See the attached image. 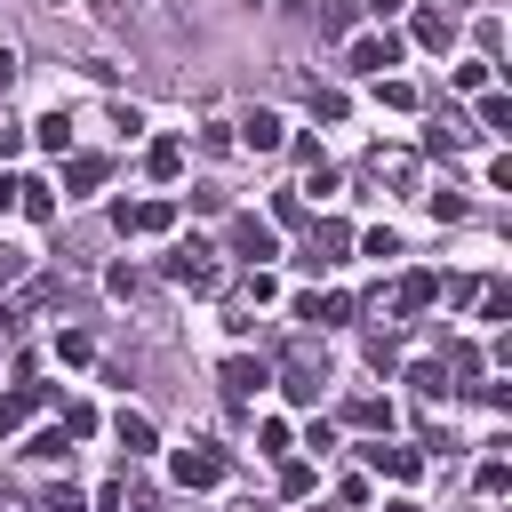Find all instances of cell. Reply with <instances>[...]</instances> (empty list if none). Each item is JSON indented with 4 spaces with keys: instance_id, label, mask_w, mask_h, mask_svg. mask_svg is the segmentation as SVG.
Here are the masks:
<instances>
[{
    "instance_id": "1",
    "label": "cell",
    "mask_w": 512,
    "mask_h": 512,
    "mask_svg": "<svg viewBox=\"0 0 512 512\" xmlns=\"http://www.w3.org/2000/svg\"><path fill=\"white\" fill-rule=\"evenodd\" d=\"M320 384H328V360H320L312 344H296V352H288V384H280V392H288V400H320Z\"/></svg>"
},
{
    "instance_id": "2",
    "label": "cell",
    "mask_w": 512,
    "mask_h": 512,
    "mask_svg": "<svg viewBox=\"0 0 512 512\" xmlns=\"http://www.w3.org/2000/svg\"><path fill=\"white\" fill-rule=\"evenodd\" d=\"M168 280H184V288H216V248H200V240H184V248L168 256Z\"/></svg>"
},
{
    "instance_id": "3",
    "label": "cell",
    "mask_w": 512,
    "mask_h": 512,
    "mask_svg": "<svg viewBox=\"0 0 512 512\" xmlns=\"http://www.w3.org/2000/svg\"><path fill=\"white\" fill-rule=\"evenodd\" d=\"M176 480H184V488H216V480H224V456L192 440V448H176Z\"/></svg>"
},
{
    "instance_id": "4",
    "label": "cell",
    "mask_w": 512,
    "mask_h": 512,
    "mask_svg": "<svg viewBox=\"0 0 512 512\" xmlns=\"http://www.w3.org/2000/svg\"><path fill=\"white\" fill-rule=\"evenodd\" d=\"M384 64H400V40H392V32H368V40H352V72L384 80Z\"/></svg>"
},
{
    "instance_id": "5",
    "label": "cell",
    "mask_w": 512,
    "mask_h": 512,
    "mask_svg": "<svg viewBox=\"0 0 512 512\" xmlns=\"http://www.w3.org/2000/svg\"><path fill=\"white\" fill-rule=\"evenodd\" d=\"M240 144H248V152H280V144H288V120H280V112H240Z\"/></svg>"
},
{
    "instance_id": "6",
    "label": "cell",
    "mask_w": 512,
    "mask_h": 512,
    "mask_svg": "<svg viewBox=\"0 0 512 512\" xmlns=\"http://www.w3.org/2000/svg\"><path fill=\"white\" fill-rule=\"evenodd\" d=\"M8 208H24L32 224H48V216H56V192H48L40 176H8Z\"/></svg>"
},
{
    "instance_id": "7",
    "label": "cell",
    "mask_w": 512,
    "mask_h": 512,
    "mask_svg": "<svg viewBox=\"0 0 512 512\" xmlns=\"http://www.w3.org/2000/svg\"><path fill=\"white\" fill-rule=\"evenodd\" d=\"M232 248H240L248 264H264V256H280V240H272V224H256V216H240V224H232Z\"/></svg>"
},
{
    "instance_id": "8",
    "label": "cell",
    "mask_w": 512,
    "mask_h": 512,
    "mask_svg": "<svg viewBox=\"0 0 512 512\" xmlns=\"http://www.w3.org/2000/svg\"><path fill=\"white\" fill-rule=\"evenodd\" d=\"M216 376H224V392H232V400H248L256 384H272V376H264V360H248V352H232V360H224Z\"/></svg>"
},
{
    "instance_id": "9",
    "label": "cell",
    "mask_w": 512,
    "mask_h": 512,
    "mask_svg": "<svg viewBox=\"0 0 512 512\" xmlns=\"http://www.w3.org/2000/svg\"><path fill=\"white\" fill-rule=\"evenodd\" d=\"M176 224V208L168 200H144V208H120V232H168Z\"/></svg>"
},
{
    "instance_id": "10",
    "label": "cell",
    "mask_w": 512,
    "mask_h": 512,
    "mask_svg": "<svg viewBox=\"0 0 512 512\" xmlns=\"http://www.w3.org/2000/svg\"><path fill=\"white\" fill-rule=\"evenodd\" d=\"M344 248H352V232H344V224H312V256H304V264L320 272V264H336Z\"/></svg>"
},
{
    "instance_id": "11",
    "label": "cell",
    "mask_w": 512,
    "mask_h": 512,
    "mask_svg": "<svg viewBox=\"0 0 512 512\" xmlns=\"http://www.w3.org/2000/svg\"><path fill=\"white\" fill-rule=\"evenodd\" d=\"M96 184H104V160L96 152H72L64 160V192H96Z\"/></svg>"
},
{
    "instance_id": "12",
    "label": "cell",
    "mask_w": 512,
    "mask_h": 512,
    "mask_svg": "<svg viewBox=\"0 0 512 512\" xmlns=\"http://www.w3.org/2000/svg\"><path fill=\"white\" fill-rule=\"evenodd\" d=\"M368 464H376V472H392V480H416V464H424V456H416V448H384V440H376V448H368Z\"/></svg>"
},
{
    "instance_id": "13",
    "label": "cell",
    "mask_w": 512,
    "mask_h": 512,
    "mask_svg": "<svg viewBox=\"0 0 512 512\" xmlns=\"http://www.w3.org/2000/svg\"><path fill=\"white\" fill-rule=\"evenodd\" d=\"M32 408H40V392H32V384H16V392H0V440H8V432H16V424H24Z\"/></svg>"
},
{
    "instance_id": "14",
    "label": "cell",
    "mask_w": 512,
    "mask_h": 512,
    "mask_svg": "<svg viewBox=\"0 0 512 512\" xmlns=\"http://www.w3.org/2000/svg\"><path fill=\"white\" fill-rule=\"evenodd\" d=\"M416 40H424V48H448V40H456V16H440V8H416Z\"/></svg>"
},
{
    "instance_id": "15",
    "label": "cell",
    "mask_w": 512,
    "mask_h": 512,
    "mask_svg": "<svg viewBox=\"0 0 512 512\" xmlns=\"http://www.w3.org/2000/svg\"><path fill=\"white\" fill-rule=\"evenodd\" d=\"M368 176H376V184H408L416 160H408V152H368Z\"/></svg>"
},
{
    "instance_id": "16",
    "label": "cell",
    "mask_w": 512,
    "mask_h": 512,
    "mask_svg": "<svg viewBox=\"0 0 512 512\" xmlns=\"http://www.w3.org/2000/svg\"><path fill=\"white\" fill-rule=\"evenodd\" d=\"M296 312H304V320H320V328H336V320H352V296H304Z\"/></svg>"
},
{
    "instance_id": "17",
    "label": "cell",
    "mask_w": 512,
    "mask_h": 512,
    "mask_svg": "<svg viewBox=\"0 0 512 512\" xmlns=\"http://www.w3.org/2000/svg\"><path fill=\"white\" fill-rule=\"evenodd\" d=\"M112 432H120V448H128V456H144V448H152V424H144L136 408H120V416H112Z\"/></svg>"
},
{
    "instance_id": "18",
    "label": "cell",
    "mask_w": 512,
    "mask_h": 512,
    "mask_svg": "<svg viewBox=\"0 0 512 512\" xmlns=\"http://www.w3.org/2000/svg\"><path fill=\"white\" fill-rule=\"evenodd\" d=\"M32 144H40V152H64V144H72V128H64V112H48V120H32Z\"/></svg>"
},
{
    "instance_id": "19",
    "label": "cell",
    "mask_w": 512,
    "mask_h": 512,
    "mask_svg": "<svg viewBox=\"0 0 512 512\" xmlns=\"http://www.w3.org/2000/svg\"><path fill=\"white\" fill-rule=\"evenodd\" d=\"M472 136H480V128H464V120H440V128H432V136H424V144H432V152H464V144H472Z\"/></svg>"
},
{
    "instance_id": "20",
    "label": "cell",
    "mask_w": 512,
    "mask_h": 512,
    "mask_svg": "<svg viewBox=\"0 0 512 512\" xmlns=\"http://www.w3.org/2000/svg\"><path fill=\"white\" fill-rule=\"evenodd\" d=\"M424 304H432V280H424V272H408V280H400V296H392V312H424Z\"/></svg>"
},
{
    "instance_id": "21",
    "label": "cell",
    "mask_w": 512,
    "mask_h": 512,
    "mask_svg": "<svg viewBox=\"0 0 512 512\" xmlns=\"http://www.w3.org/2000/svg\"><path fill=\"white\" fill-rule=\"evenodd\" d=\"M512 128V104L504 96H480V136H504Z\"/></svg>"
},
{
    "instance_id": "22",
    "label": "cell",
    "mask_w": 512,
    "mask_h": 512,
    "mask_svg": "<svg viewBox=\"0 0 512 512\" xmlns=\"http://www.w3.org/2000/svg\"><path fill=\"white\" fill-rule=\"evenodd\" d=\"M360 256H376V264H384V256H400V232H392V224H376V232H360Z\"/></svg>"
},
{
    "instance_id": "23",
    "label": "cell",
    "mask_w": 512,
    "mask_h": 512,
    "mask_svg": "<svg viewBox=\"0 0 512 512\" xmlns=\"http://www.w3.org/2000/svg\"><path fill=\"white\" fill-rule=\"evenodd\" d=\"M344 416H352V424H360V432H384V424H392V408H384V400H352V408H344Z\"/></svg>"
},
{
    "instance_id": "24",
    "label": "cell",
    "mask_w": 512,
    "mask_h": 512,
    "mask_svg": "<svg viewBox=\"0 0 512 512\" xmlns=\"http://www.w3.org/2000/svg\"><path fill=\"white\" fill-rule=\"evenodd\" d=\"M144 168H152V176H160V184H168V176H176V168H184V152H176V144H152V152H144Z\"/></svg>"
},
{
    "instance_id": "25",
    "label": "cell",
    "mask_w": 512,
    "mask_h": 512,
    "mask_svg": "<svg viewBox=\"0 0 512 512\" xmlns=\"http://www.w3.org/2000/svg\"><path fill=\"white\" fill-rule=\"evenodd\" d=\"M408 384H416V392H424V400H448V368H432V360H424V368H416V376H408Z\"/></svg>"
},
{
    "instance_id": "26",
    "label": "cell",
    "mask_w": 512,
    "mask_h": 512,
    "mask_svg": "<svg viewBox=\"0 0 512 512\" xmlns=\"http://www.w3.org/2000/svg\"><path fill=\"white\" fill-rule=\"evenodd\" d=\"M376 96H384L392 112H408V104H416V88H408V80H376Z\"/></svg>"
},
{
    "instance_id": "27",
    "label": "cell",
    "mask_w": 512,
    "mask_h": 512,
    "mask_svg": "<svg viewBox=\"0 0 512 512\" xmlns=\"http://www.w3.org/2000/svg\"><path fill=\"white\" fill-rule=\"evenodd\" d=\"M504 488H512V472H504V464L488 456V464H480V496H504Z\"/></svg>"
},
{
    "instance_id": "28",
    "label": "cell",
    "mask_w": 512,
    "mask_h": 512,
    "mask_svg": "<svg viewBox=\"0 0 512 512\" xmlns=\"http://www.w3.org/2000/svg\"><path fill=\"white\" fill-rule=\"evenodd\" d=\"M8 280H24V248H0V288Z\"/></svg>"
},
{
    "instance_id": "29",
    "label": "cell",
    "mask_w": 512,
    "mask_h": 512,
    "mask_svg": "<svg viewBox=\"0 0 512 512\" xmlns=\"http://www.w3.org/2000/svg\"><path fill=\"white\" fill-rule=\"evenodd\" d=\"M48 512H80V496L72 488H48Z\"/></svg>"
},
{
    "instance_id": "30",
    "label": "cell",
    "mask_w": 512,
    "mask_h": 512,
    "mask_svg": "<svg viewBox=\"0 0 512 512\" xmlns=\"http://www.w3.org/2000/svg\"><path fill=\"white\" fill-rule=\"evenodd\" d=\"M16 88V48H0V96Z\"/></svg>"
},
{
    "instance_id": "31",
    "label": "cell",
    "mask_w": 512,
    "mask_h": 512,
    "mask_svg": "<svg viewBox=\"0 0 512 512\" xmlns=\"http://www.w3.org/2000/svg\"><path fill=\"white\" fill-rule=\"evenodd\" d=\"M16 152H24V136H16V128H0V160H16Z\"/></svg>"
},
{
    "instance_id": "32",
    "label": "cell",
    "mask_w": 512,
    "mask_h": 512,
    "mask_svg": "<svg viewBox=\"0 0 512 512\" xmlns=\"http://www.w3.org/2000/svg\"><path fill=\"white\" fill-rule=\"evenodd\" d=\"M368 8H376V16H400V8H408V0H368Z\"/></svg>"
},
{
    "instance_id": "33",
    "label": "cell",
    "mask_w": 512,
    "mask_h": 512,
    "mask_svg": "<svg viewBox=\"0 0 512 512\" xmlns=\"http://www.w3.org/2000/svg\"><path fill=\"white\" fill-rule=\"evenodd\" d=\"M384 512H416V504H384Z\"/></svg>"
}]
</instances>
